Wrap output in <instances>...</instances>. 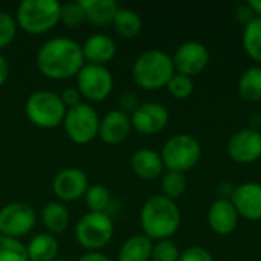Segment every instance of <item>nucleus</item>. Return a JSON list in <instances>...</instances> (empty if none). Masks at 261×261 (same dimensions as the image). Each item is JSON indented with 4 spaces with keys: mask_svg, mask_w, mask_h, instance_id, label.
Masks as SVG:
<instances>
[{
    "mask_svg": "<svg viewBox=\"0 0 261 261\" xmlns=\"http://www.w3.org/2000/svg\"><path fill=\"white\" fill-rule=\"evenodd\" d=\"M38 70L50 80H69L84 66L81 44L72 38L57 37L47 40L37 54Z\"/></svg>",
    "mask_w": 261,
    "mask_h": 261,
    "instance_id": "obj_1",
    "label": "nucleus"
},
{
    "mask_svg": "<svg viewBox=\"0 0 261 261\" xmlns=\"http://www.w3.org/2000/svg\"><path fill=\"white\" fill-rule=\"evenodd\" d=\"M141 228L150 240H170L180 226V211L174 200L158 194L150 197L141 210Z\"/></svg>",
    "mask_w": 261,
    "mask_h": 261,
    "instance_id": "obj_2",
    "label": "nucleus"
},
{
    "mask_svg": "<svg viewBox=\"0 0 261 261\" xmlns=\"http://www.w3.org/2000/svg\"><path fill=\"white\" fill-rule=\"evenodd\" d=\"M174 73L173 58L159 49L142 52L133 64V80L144 90H159L167 87Z\"/></svg>",
    "mask_w": 261,
    "mask_h": 261,
    "instance_id": "obj_3",
    "label": "nucleus"
},
{
    "mask_svg": "<svg viewBox=\"0 0 261 261\" xmlns=\"http://www.w3.org/2000/svg\"><path fill=\"white\" fill-rule=\"evenodd\" d=\"M61 5L57 0H23L15 12V23L28 34H43L60 21Z\"/></svg>",
    "mask_w": 261,
    "mask_h": 261,
    "instance_id": "obj_4",
    "label": "nucleus"
},
{
    "mask_svg": "<svg viewBox=\"0 0 261 261\" xmlns=\"http://www.w3.org/2000/svg\"><path fill=\"white\" fill-rule=\"evenodd\" d=\"M24 110L28 119L40 128L58 127L64 121L67 112L60 95L50 90L34 92L28 98Z\"/></svg>",
    "mask_w": 261,
    "mask_h": 261,
    "instance_id": "obj_5",
    "label": "nucleus"
},
{
    "mask_svg": "<svg viewBox=\"0 0 261 261\" xmlns=\"http://www.w3.org/2000/svg\"><path fill=\"white\" fill-rule=\"evenodd\" d=\"M202 156V147L200 142L187 133L176 135L170 138L161 151V158L164 162V167L168 168V171H177L185 173L191 170Z\"/></svg>",
    "mask_w": 261,
    "mask_h": 261,
    "instance_id": "obj_6",
    "label": "nucleus"
},
{
    "mask_svg": "<svg viewBox=\"0 0 261 261\" xmlns=\"http://www.w3.org/2000/svg\"><path fill=\"white\" fill-rule=\"evenodd\" d=\"M115 232L113 220L107 213H87L75 228L78 243L90 252H98L106 248Z\"/></svg>",
    "mask_w": 261,
    "mask_h": 261,
    "instance_id": "obj_7",
    "label": "nucleus"
},
{
    "mask_svg": "<svg viewBox=\"0 0 261 261\" xmlns=\"http://www.w3.org/2000/svg\"><path fill=\"white\" fill-rule=\"evenodd\" d=\"M63 124L67 138L80 145L93 141L99 130L98 113L90 104L86 102L67 109Z\"/></svg>",
    "mask_w": 261,
    "mask_h": 261,
    "instance_id": "obj_8",
    "label": "nucleus"
},
{
    "mask_svg": "<svg viewBox=\"0 0 261 261\" xmlns=\"http://www.w3.org/2000/svg\"><path fill=\"white\" fill-rule=\"evenodd\" d=\"M76 89L89 101H104L113 89V76L106 66L84 64L76 75Z\"/></svg>",
    "mask_w": 261,
    "mask_h": 261,
    "instance_id": "obj_9",
    "label": "nucleus"
},
{
    "mask_svg": "<svg viewBox=\"0 0 261 261\" xmlns=\"http://www.w3.org/2000/svg\"><path fill=\"white\" fill-rule=\"evenodd\" d=\"M35 211L23 202H12L0 210V236L20 239L35 226Z\"/></svg>",
    "mask_w": 261,
    "mask_h": 261,
    "instance_id": "obj_10",
    "label": "nucleus"
},
{
    "mask_svg": "<svg viewBox=\"0 0 261 261\" xmlns=\"http://www.w3.org/2000/svg\"><path fill=\"white\" fill-rule=\"evenodd\" d=\"M173 64L177 73L187 75L190 78L202 73L210 63V52L205 44L199 41H187L177 47L174 52Z\"/></svg>",
    "mask_w": 261,
    "mask_h": 261,
    "instance_id": "obj_11",
    "label": "nucleus"
},
{
    "mask_svg": "<svg viewBox=\"0 0 261 261\" xmlns=\"http://www.w3.org/2000/svg\"><path fill=\"white\" fill-rule=\"evenodd\" d=\"M228 154L237 164H254L261 158V133L257 128L236 132L228 141Z\"/></svg>",
    "mask_w": 261,
    "mask_h": 261,
    "instance_id": "obj_12",
    "label": "nucleus"
},
{
    "mask_svg": "<svg viewBox=\"0 0 261 261\" xmlns=\"http://www.w3.org/2000/svg\"><path fill=\"white\" fill-rule=\"evenodd\" d=\"M170 115L165 106L159 102H144L132 113V127L141 135H156L168 124Z\"/></svg>",
    "mask_w": 261,
    "mask_h": 261,
    "instance_id": "obj_13",
    "label": "nucleus"
},
{
    "mask_svg": "<svg viewBox=\"0 0 261 261\" xmlns=\"http://www.w3.org/2000/svg\"><path fill=\"white\" fill-rule=\"evenodd\" d=\"M89 188L87 176L80 168H64L61 170L52 184L54 194L61 202H73L81 199Z\"/></svg>",
    "mask_w": 261,
    "mask_h": 261,
    "instance_id": "obj_14",
    "label": "nucleus"
},
{
    "mask_svg": "<svg viewBox=\"0 0 261 261\" xmlns=\"http://www.w3.org/2000/svg\"><path fill=\"white\" fill-rule=\"evenodd\" d=\"M240 217L258 222L261 220V185L257 182H245L234 188L229 199Z\"/></svg>",
    "mask_w": 261,
    "mask_h": 261,
    "instance_id": "obj_15",
    "label": "nucleus"
},
{
    "mask_svg": "<svg viewBox=\"0 0 261 261\" xmlns=\"http://www.w3.org/2000/svg\"><path fill=\"white\" fill-rule=\"evenodd\" d=\"M208 225L217 236H229L239 225V213L229 199H217L208 210Z\"/></svg>",
    "mask_w": 261,
    "mask_h": 261,
    "instance_id": "obj_16",
    "label": "nucleus"
},
{
    "mask_svg": "<svg viewBox=\"0 0 261 261\" xmlns=\"http://www.w3.org/2000/svg\"><path fill=\"white\" fill-rule=\"evenodd\" d=\"M132 130V121L128 113H124L122 110H113L109 112L101 121H99V138L110 145L121 144L127 139Z\"/></svg>",
    "mask_w": 261,
    "mask_h": 261,
    "instance_id": "obj_17",
    "label": "nucleus"
},
{
    "mask_svg": "<svg viewBox=\"0 0 261 261\" xmlns=\"http://www.w3.org/2000/svg\"><path fill=\"white\" fill-rule=\"evenodd\" d=\"M84 61L87 60L89 64L104 66L109 63L116 54V43L110 35L106 34H93L90 35L81 46Z\"/></svg>",
    "mask_w": 261,
    "mask_h": 261,
    "instance_id": "obj_18",
    "label": "nucleus"
},
{
    "mask_svg": "<svg viewBox=\"0 0 261 261\" xmlns=\"http://www.w3.org/2000/svg\"><path fill=\"white\" fill-rule=\"evenodd\" d=\"M130 167L133 173L145 180L156 179L164 171V162L159 153L150 148H141L132 154Z\"/></svg>",
    "mask_w": 261,
    "mask_h": 261,
    "instance_id": "obj_19",
    "label": "nucleus"
},
{
    "mask_svg": "<svg viewBox=\"0 0 261 261\" xmlns=\"http://www.w3.org/2000/svg\"><path fill=\"white\" fill-rule=\"evenodd\" d=\"M86 20L93 26H109L119 9L115 0H80Z\"/></svg>",
    "mask_w": 261,
    "mask_h": 261,
    "instance_id": "obj_20",
    "label": "nucleus"
},
{
    "mask_svg": "<svg viewBox=\"0 0 261 261\" xmlns=\"http://www.w3.org/2000/svg\"><path fill=\"white\" fill-rule=\"evenodd\" d=\"M26 251L29 261H54L58 255V242L49 232L37 234L28 243Z\"/></svg>",
    "mask_w": 261,
    "mask_h": 261,
    "instance_id": "obj_21",
    "label": "nucleus"
},
{
    "mask_svg": "<svg viewBox=\"0 0 261 261\" xmlns=\"http://www.w3.org/2000/svg\"><path fill=\"white\" fill-rule=\"evenodd\" d=\"M151 251L153 242L147 236H133L121 246L118 252V261H150Z\"/></svg>",
    "mask_w": 261,
    "mask_h": 261,
    "instance_id": "obj_22",
    "label": "nucleus"
},
{
    "mask_svg": "<svg viewBox=\"0 0 261 261\" xmlns=\"http://www.w3.org/2000/svg\"><path fill=\"white\" fill-rule=\"evenodd\" d=\"M41 222L49 234H61L67 229L70 216L67 208L60 202H49L41 210Z\"/></svg>",
    "mask_w": 261,
    "mask_h": 261,
    "instance_id": "obj_23",
    "label": "nucleus"
},
{
    "mask_svg": "<svg viewBox=\"0 0 261 261\" xmlns=\"http://www.w3.org/2000/svg\"><path fill=\"white\" fill-rule=\"evenodd\" d=\"M239 93L246 102L261 101V67H248L239 80Z\"/></svg>",
    "mask_w": 261,
    "mask_h": 261,
    "instance_id": "obj_24",
    "label": "nucleus"
},
{
    "mask_svg": "<svg viewBox=\"0 0 261 261\" xmlns=\"http://www.w3.org/2000/svg\"><path fill=\"white\" fill-rule=\"evenodd\" d=\"M112 24L115 31L124 38H135L142 29V20L139 14L128 8H119Z\"/></svg>",
    "mask_w": 261,
    "mask_h": 261,
    "instance_id": "obj_25",
    "label": "nucleus"
},
{
    "mask_svg": "<svg viewBox=\"0 0 261 261\" xmlns=\"http://www.w3.org/2000/svg\"><path fill=\"white\" fill-rule=\"evenodd\" d=\"M243 47L252 60L261 63V17H254L245 24Z\"/></svg>",
    "mask_w": 261,
    "mask_h": 261,
    "instance_id": "obj_26",
    "label": "nucleus"
},
{
    "mask_svg": "<svg viewBox=\"0 0 261 261\" xmlns=\"http://www.w3.org/2000/svg\"><path fill=\"white\" fill-rule=\"evenodd\" d=\"M161 190H162V196H165V197L176 202V199H179L187 190V177H185V174L177 173V171H167L162 176Z\"/></svg>",
    "mask_w": 261,
    "mask_h": 261,
    "instance_id": "obj_27",
    "label": "nucleus"
},
{
    "mask_svg": "<svg viewBox=\"0 0 261 261\" xmlns=\"http://www.w3.org/2000/svg\"><path fill=\"white\" fill-rule=\"evenodd\" d=\"M84 197L90 213H106V210L110 205V191L101 184L90 185Z\"/></svg>",
    "mask_w": 261,
    "mask_h": 261,
    "instance_id": "obj_28",
    "label": "nucleus"
},
{
    "mask_svg": "<svg viewBox=\"0 0 261 261\" xmlns=\"http://www.w3.org/2000/svg\"><path fill=\"white\" fill-rule=\"evenodd\" d=\"M0 261H29L26 246L17 239L0 236Z\"/></svg>",
    "mask_w": 261,
    "mask_h": 261,
    "instance_id": "obj_29",
    "label": "nucleus"
},
{
    "mask_svg": "<svg viewBox=\"0 0 261 261\" xmlns=\"http://www.w3.org/2000/svg\"><path fill=\"white\" fill-rule=\"evenodd\" d=\"M167 90L176 99H187L194 92V81H193V78L176 72L171 76V80L168 81Z\"/></svg>",
    "mask_w": 261,
    "mask_h": 261,
    "instance_id": "obj_30",
    "label": "nucleus"
},
{
    "mask_svg": "<svg viewBox=\"0 0 261 261\" xmlns=\"http://www.w3.org/2000/svg\"><path fill=\"white\" fill-rule=\"evenodd\" d=\"M60 21L67 28H78L86 21V12L80 2H69L61 5Z\"/></svg>",
    "mask_w": 261,
    "mask_h": 261,
    "instance_id": "obj_31",
    "label": "nucleus"
},
{
    "mask_svg": "<svg viewBox=\"0 0 261 261\" xmlns=\"http://www.w3.org/2000/svg\"><path fill=\"white\" fill-rule=\"evenodd\" d=\"M180 252L171 240H161L153 245L151 261H179Z\"/></svg>",
    "mask_w": 261,
    "mask_h": 261,
    "instance_id": "obj_32",
    "label": "nucleus"
},
{
    "mask_svg": "<svg viewBox=\"0 0 261 261\" xmlns=\"http://www.w3.org/2000/svg\"><path fill=\"white\" fill-rule=\"evenodd\" d=\"M15 32H17L15 18L8 12L0 11V49L12 43V40L15 38Z\"/></svg>",
    "mask_w": 261,
    "mask_h": 261,
    "instance_id": "obj_33",
    "label": "nucleus"
},
{
    "mask_svg": "<svg viewBox=\"0 0 261 261\" xmlns=\"http://www.w3.org/2000/svg\"><path fill=\"white\" fill-rule=\"evenodd\" d=\"M179 261H214L213 260V255L208 249L205 248H200V246H191L188 249H185L180 257Z\"/></svg>",
    "mask_w": 261,
    "mask_h": 261,
    "instance_id": "obj_34",
    "label": "nucleus"
},
{
    "mask_svg": "<svg viewBox=\"0 0 261 261\" xmlns=\"http://www.w3.org/2000/svg\"><path fill=\"white\" fill-rule=\"evenodd\" d=\"M119 106H121V110L124 113L127 112H135L138 107H139V101H138V96L133 93V92H124L119 95Z\"/></svg>",
    "mask_w": 261,
    "mask_h": 261,
    "instance_id": "obj_35",
    "label": "nucleus"
},
{
    "mask_svg": "<svg viewBox=\"0 0 261 261\" xmlns=\"http://www.w3.org/2000/svg\"><path fill=\"white\" fill-rule=\"evenodd\" d=\"M63 104L66 106V109H70V107H75L78 104H81V93L78 89L75 87H67L63 90V93L60 95Z\"/></svg>",
    "mask_w": 261,
    "mask_h": 261,
    "instance_id": "obj_36",
    "label": "nucleus"
},
{
    "mask_svg": "<svg viewBox=\"0 0 261 261\" xmlns=\"http://www.w3.org/2000/svg\"><path fill=\"white\" fill-rule=\"evenodd\" d=\"M9 75V64L6 61V58L0 54V87L6 83Z\"/></svg>",
    "mask_w": 261,
    "mask_h": 261,
    "instance_id": "obj_37",
    "label": "nucleus"
},
{
    "mask_svg": "<svg viewBox=\"0 0 261 261\" xmlns=\"http://www.w3.org/2000/svg\"><path fill=\"white\" fill-rule=\"evenodd\" d=\"M78 261H112L109 257H106L104 254L101 252H89V254H84L80 257Z\"/></svg>",
    "mask_w": 261,
    "mask_h": 261,
    "instance_id": "obj_38",
    "label": "nucleus"
},
{
    "mask_svg": "<svg viewBox=\"0 0 261 261\" xmlns=\"http://www.w3.org/2000/svg\"><path fill=\"white\" fill-rule=\"evenodd\" d=\"M248 6L252 9L254 14H257V17H261V0H249Z\"/></svg>",
    "mask_w": 261,
    "mask_h": 261,
    "instance_id": "obj_39",
    "label": "nucleus"
},
{
    "mask_svg": "<svg viewBox=\"0 0 261 261\" xmlns=\"http://www.w3.org/2000/svg\"><path fill=\"white\" fill-rule=\"evenodd\" d=\"M54 261H67V260H63V258H55Z\"/></svg>",
    "mask_w": 261,
    "mask_h": 261,
    "instance_id": "obj_40",
    "label": "nucleus"
}]
</instances>
